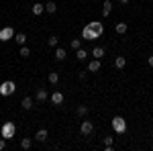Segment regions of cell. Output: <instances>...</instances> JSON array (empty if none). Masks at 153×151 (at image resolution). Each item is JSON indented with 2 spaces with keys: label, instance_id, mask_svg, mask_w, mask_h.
<instances>
[{
  "label": "cell",
  "instance_id": "obj_1",
  "mask_svg": "<svg viewBox=\"0 0 153 151\" xmlns=\"http://www.w3.org/2000/svg\"><path fill=\"white\" fill-rule=\"evenodd\" d=\"M102 33H104V25L100 21H92L82 29V39L84 41H96Z\"/></svg>",
  "mask_w": 153,
  "mask_h": 151
},
{
  "label": "cell",
  "instance_id": "obj_2",
  "mask_svg": "<svg viewBox=\"0 0 153 151\" xmlns=\"http://www.w3.org/2000/svg\"><path fill=\"white\" fill-rule=\"evenodd\" d=\"M112 131H114L117 135H125V133H127V121H125L123 116H114V118H112Z\"/></svg>",
  "mask_w": 153,
  "mask_h": 151
},
{
  "label": "cell",
  "instance_id": "obj_3",
  "mask_svg": "<svg viewBox=\"0 0 153 151\" xmlns=\"http://www.w3.org/2000/svg\"><path fill=\"white\" fill-rule=\"evenodd\" d=\"M14 133H16V125L10 123V121H6V123L2 125V129H0V135H2L6 141L12 139V137H14Z\"/></svg>",
  "mask_w": 153,
  "mask_h": 151
},
{
  "label": "cell",
  "instance_id": "obj_4",
  "mask_svg": "<svg viewBox=\"0 0 153 151\" xmlns=\"http://www.w3.org/2000/svg\"><path fill=\"white\" fill-rule=\"evenodd\" d=\"M14 90H16V84L12 80H6V82L0 84V94H2V96H12Z\"/></svg>",
  "mask_w": 153,
  "mask_h": 151
},
{
  "label": "cell",
  "instance_id": "obj_5",
  "mask_svg": "<svg viewBox=\"0 0 153 151\" xmlns=\"http://www.w3.org/2000/svg\"><path fill=\"white\" fill-rule=\"evenodd\" d=\"M10 39H14V29H12V27L0 29V41H2V43H6V41H10Z\"/></svg>",
  "mask_w": 153,
  "mask_h": 151
},
{
  "label": "cell",
  "instance_id": "obj_6",
  "mask_svg": "<svg viewBox=\"0 0 153 151\" xmlns=\"http://www.w3.org/2000/svg\"><path fill=\"white\" fill-rule=\"evenodd\" d=\"M92 131H94L92 121H82V125H80V133H82L84 137H90V135H92Z\"/></svg>",
  "mask_w": 153,
  "mask_h": 151
},
{
  "label": "cell",
  "instance_id": "obj_7",
  "mask_svg": "<svg viewBox=\"0 0 153 151\" xmlns=\"http://www.w3.org/2000/svg\"><path fill=\"white\" fill-rule=\"evenodd\" d=\"M49 100H51V104L61 106V104H63V94H61V92H53L51 96H49Z\"/></svg>",
  "mask_w": 153,
  "mask_h": 151
},
{
  "label": "cell",
  "instance_id": "obj_8",
  "mask_svg": "<svg viewBox=\"0 0 153 151\" xmlns=\"http://www.w3.org/2000/svg\"><path fill=\"white\" fill-rule=\"evenodd\" d=\"M39 102H45V100H49V92L45 90V88H39L37 90V96H35Z\"/></svg>",
  "mask_w": 153,
  "mask_h": 151
},
{
  "label": "cell",
  "instance_id": "obj_9",
  "mask_svg": "<svg viewBox=\"0 0 153 151\" xmlns=\"http://www.w3.org/2000/svg\"><path fill=\"white\" fill-rule=\"evenodd\" d=\"M65 57H68V51H65L63 47H57V49H55V59H57V61H63Z\"/></svg>",
  "mask_w": 153,
  "mask_h": 151
},
{
  "label": "cell",
  "instance_id": "obj_10",
  "mask_svg": "<svg viewBox=\"0 0 153 151\" xmlns=\"http://www.w3.org/2000/svg\"><path fill=\"white\" fill-rule=\"evenodd\" d=\"M114 31H117L118 35H125V33L129 31V25H127V23H117V27H114Z\"/></svg>",
  "mask_w": 153,
  "mask_h": 151
},
{
  "label": "cell",
  "instance_id": "obj_11",
  "mask_svg": "<svg viewBox=\"0 0 153 151\" xmlns=\"http://www.w3.org/2000/svg\"><path fill=\"white\" fill-rule=\"evenodd\" d=\"M92 57L94 59H102L104 57V47H94V49H92Z\"/></svg>",
  "mask_w": 153,
  "mask_h": 151
},
{
  "label": "cell",
  "instance_id": "obj_12",
  "mask_svg": "<svg viewBox=\"0 0 153 151\" xmlns=\"http://www.w3.org/2000/svg\"><path fill=\"white\" fill-rule=\"evenodd\" d=\"M125 65H127V59L123 57V55H118V57L114 59V68H117V70H125Z\"/></svg>",
  "mask_w": 153,
  "mask_h": 151
},
{
  "label": "cell",
  "instance_id": "obj_13",
  "mask_svg": "<svg viewBox=\"0 0 153 151\" xmlns=\"http://www.w3.org/2000/svg\"><path fill=\"white\" fill-rule=\"evenodd\" d=\"M21 106H23L25 110H31V108H33V98H31V96H25L23 102H21Z\"/></svg>",
  "mask_w": 153,
  "mask_h": 151
},
{
  "label": "cell",
  "instance_id": "obj_14",
  "mask_svg": "<svg viewBox=\"0 0 153 151\" xmlns=\"http://www.w3.org/2000/svg\"><path fill=\"white\" fill-rule=\"evenodd\" d=\"M110 10H112V2H110V0H104V6H102V16H108V14H110Z\"/></svg>",
  "mask_w": 153,
  "mask_h": 151
},
{
  "label": "cell",
  "instance_id": "obj_15",
  "mask_svg": "<svg viewBox=\"0 0 153 151\" xmlns=\"http://www.w3.org/2000/svg\"><path fill=\"white\" fill-rule=\"evenodd\" d=\"M31 10H33V14L39 16V14H43V12H45V4H39V2H37V4H33V8H31Z\"/></svg>",
  "mask_w": 153,
  "mask_h": 151
},
{
  "label": "cell",
  "instance_id": "obj_16",
  "mask_svg": "<svg viewBox=\"0 0 153 151\" xmlns=\"http://www.w3.org/2000/svg\"><path fill=\"white\" fill-rule=\"evenodd\" d=\"M100 70V59H92L88 63V71H98Z\"/></svg>",
  "mask_w": 153,
  "mask_h": 151
},
{
  "label": "cell",
  "instance_id": "obj_17",
  "mask_svg": "<svg viewBox=\"0 0 153 151\" xmlns=\"http://www.w3.org/2000/svg\"><path fill=\"white\" fill-rule=\"evenodd\" d=\"M33 147V141L29 139V137H23V141H21V149H25V151H29Z\"/></svg>",
  "mask_w": 153,
  "mask_h": 151
},
{
  "label": "cell",
  "instance_id": "obj_18",
  "mask_svg": "<svg viewBox=\"0 0 153 151\" xmlns=\"http://www.w3.org/2000/svg\"><path fill=\"white\" fill-rule=\"evenodd\" d=\"M55 10H57L55 2H53V0H49L47 4H45V12H49V14H55Z\"/></svg>",
  "mask_w": 153,
  "mask_h": 151
},
{
  "label": "cell",
  "instance_id": "obj_19",
  "mask_svg": "<svg viewBox=\"0 0 153 151\" xmlns=\"http://www.w3.org/2000/svg\"><path fill=\"white\" fill-rule=\"evenodd\" d=\"M14 41H16L19 45H25V43H27V35H25V33H14Z\"/></svg>",
  "mask_w": 153,
  "mask_h": 151
},
{
  "label": "cell",
  "instance_id": "obj_20",
  "mask_svg": "<svg viewBox=\"0 0 153 151\" xmlns=\"http://www.w3.org/2000/svg\"><path fill=\"white\" fill-rule=\"evenodd\" d=\"M35 139L37 141H45V139H47V129H39L37 135H35Z\"/></svg>",
  "mask_w": 153,
  "mask_h": 151
},
{
  "label": "cell",
  "instance_id": "obj_21",
  "mask_svg": "<svg viewBox=\"0 0 153 151\" xmlns=\"http://www.w3.org/2000/svg\"><path fill=\"white\" fill-rule=\"evenodd\" d=\"M47 80H49V84H57L59 82V74L57 71H51V74L47 76Z\"/></svg>",
  "mask_w": 153,
  "mask_h": 151
},
{
  "label": "cell",
  "instance_id": "obj_22",
  "mask_svg": "<svg viewBox=\"0 0 153 151\" xmlns=\"http://www.w3.org/2000/svg\"><path fill=\"white\" fill-rule=\"evenodd\" d=\"M57 43H59V37H57V35H51V37L47 39V45H49V47H57Z\"/></svg>",
  "mask_w": 153,
  "mask_h": 151
},
{
  "label": "cell",
  "instance_id": "obj_23",
  "mask_svg": "<svg viewBox=\"0 0 153 151\" xmlns=\"http://www.w3.org/2000/svg\"><path fill=\"white\" fill-rule=\"evenodd\" d=\"M76 57L80 59V61H84V59L88 57V51H86V49H82V47H80V49H78V53H76Z\"/></svg>",
  "mask_w": 153,
  "mask_h": 151
},
{
  "label": "cell",
  "instance_id": "obj_24",
  "mask_svg": "<svg viewBox=\"0 0 153 151\" xmlns=\"http://www.w3.org/2000/svg\"><path fill=\"white\" fill-rule=\"evenodd\" d=\"M76 112H78V116H86V115H88V106H86V104H80Z\"/></svg>",
  "mask_w": 153,
  "mask_h": 151
},
{
  "label": "cell",
  "instance_id": "obj_25",
  "mask_svg": "<svg viewBox=\"0 0 153 151\" xmlns=\"http://www.w3.org/2000/svg\"><path fill=\"white\" fill-rule=\"evenodd\" d=\"M19 55H23V57H29L31 55V49L27 45H21V51H19Z\"/></svg>",
  "mask_w": 153,
  "mask_h": 151
},
{
  "label": "cell",
  "instance_id": "obj_26",
  "mask_svg": "<svg viewBox=\"0 0 153 151\" xmlns=\"http://www.w3.org/2000/svg\"><path fill=\"white\" fill-rule=\"evenodd\" d=\"M80 47H82V39H71V49H76V51H78Z\"/></svg>",
  "mask_w": 153,
  "mask_h": 151
},
{
  "label": "cell",
  "instance_id": "obj_27",
  "mask_svg": "<svg viewBox=\"0 0 153 151\" xmlns=\"http://www.w3.org/2000/svg\"><path fill=\"white\" fill-rule=\"evenodd\" d=\"M112 141H114V137H110V135H104V147H112Z\"/></svg>",
  "mask_w": 153,
  "mask_h": 151
},
{
  "label": "cell",
  "instance_id": "obj_28",
  "mask_svg": "<svg viewBox=\"0 0 153 151\" xmlns=\"http://www.w3.org/2000/svg\"><path fill=\"white\" fill-rule=\"evenodd\" d=\"M4 147H6V139H4V137H2V139H0V151L4 149Z\"/></svg>",
  "mask_w": 153,
  "mask_h": 151
},
{
  "label": "cell",
  "instance_id": "obj_29",
  "mask_svg": "<svg viewBox=\"0 0 153 151\" xmlns=\"http://www.w3.org/2000/svg\"><path fill=\"white\" fill-rule=\"evenodd\" d=\"M86 71H88V70H84V71H80V74H78V76H80V80H86Z\"/></svg>",
  "mask_w": 153,
  "mask_h": 151
},
{
  "label": "cell",
  "instance_id": "obj_30",
  "mask_svg": "<svg viewBox=\"0 0 153 151\" xmlns=\"http://www.w3.org/2000/svg\"><path fill=\"white\" fill-rule=\"evenodd\" d=\"M147 63H149V65L153 68V55H149V59H147Z\"/></svg>",
  "mask_w": 153,
  "mask_h": 151
},
{
  "label": "cell",
  "instance_id": "obj_31",
  "mask_svg": "<svg viewBox=\"0 0 153 151\" xmlns=\"http://www.w3.org/2000/svg\"><path fill=\"white\" fill-rule=\"evenodd\" d=\"M118 2H120V4H129L131 0H118Z\"/></svg>",
  "mask_w": 153,
  "mask_h": 151
}]
</instances>
